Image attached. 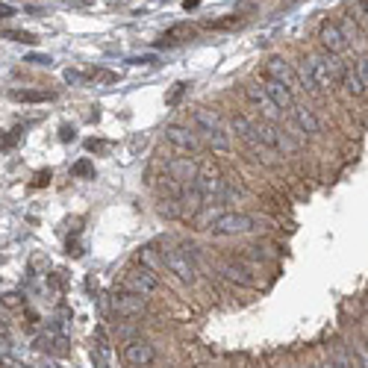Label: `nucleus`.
<instances>
[{"label":"nucleus","instance_id":"obj_1","mask_svg":"<svg viewBox=\"0 0 368 368\" xmlns=\"http://www.w3.org/2000/svg\"><path fill=\"white\" fill-rule=\"evenodd\" d=\"M303 68L309 74V83H313L316 94L318 91H330L345 74V65L339 56H330V53H309L303 60Z\"/></svg>","mask_w":368,"mask_h":368},{"label":"nucleus","instance_id":"obj_2","mask_svg":"<svg viewBox=\"0 0 368 368\" xmlns=\"http://www.w3.org/2000/svg\"><path fill=\"white\" fill-rule=\"evenodd\" d=\"M160 257H162V265L171 271L174 277H177L180 283L186 286H195L198 283V265L191 262V257L186 254V250L177 245V242H171V239H162L160 242Z\"/></svg>","mask_w":368,"mask_h":368},{"label":"nucleus","instance_id":"obj_3","mask_svg":"<svg viewBox=\"0 0 368 368\" xmlns=\"http://www.w3.org/2000/svg\"><path fill=\"white\" fill-rule=\"evenodd\" d=\"M262 227H268V221L247 216V212H221L209 224V230L216 236H242V233H254V230H262Z\"/></svg>","mask_w":368,"mask_h":368},{"label":"nucleus","instance_id":"obj_4","mask_svg":"<svg viewBox=\"0 0 368 368\" xmlns=\"http://www.w3.org/2000/svg\"><path fill=\"white\" fill-rule=\"evenodd\" d=\"M257 271H260V265L254 260H247V257H227V260L218 262V274L224 280H230V283L242 286V289H260L262 286V280L257 277Z\"/></svg>","mask_w":368,"mask_h":368},{"label":"nucleus","instance_id":"obj_5","mask_svg":"<svg viewBox=\"0 0 368 368\" xmlns=\"http://www.w3.org/2000/svg\"><path fill=\"white\" fill-rule=\"evenodd\" d=\"M160 289V277H157V271H150L145 265H133L124 271V277H121V292H133V295H153Z\"/></svg>","mask_w":368,"mask_h":368},{"label":"nucleus","instance_id":"obj_6","mask_svg":"<svg viewBox=\"0 0 368 368\" xmlns=\"http://www.w3.org/2000/svg\"><path fill=\"white\" fill-rule=\"evenodd\" d=\"M245 94H247V101L254 104L260 112H262V118L268 121V124H277L280 121V109H277V104L268 98V91H265V86H260L257 80H250V83H245Z\"/></svg>","mask_w":368,"mask_h":368},{"label":"nucleus","instance_id":"obj_7","mask_svg":"<svg viewBox=\"0 0 368 368\" xmlns=\"http://www.w3.org/2000/svg\"><path fill=\"white\" fill-rule=\"evenodd\" d=\"M112 313L118 318H142L147 313V298L133 292H118L112 298Z\"/></svg>","mask_w":368,"mask_h":368},{"label":"nucleus","instance_id":"obj_8","mask_svg":"<svg viewBox=\"0 0 368 368\" xmlns=\"http://www.w3.org/2000/svg\"><path fill=\"white\" fill-rule=\"evenodd\" d=\"M121 357H124V362L127 365H133V368H147L153 359H157V351H153V345L147 342V339H130V342H124V351H121Z\"/></svg>","mask_w":368,"mask_h":368},{"label":"nucleus","instance_id":"obj_9","mask_svg":"<svg viewBox=\"0 0 368 368\" xmlns=\"http://www.w3.org/2000/svg\"><path fill=\"white\" fill-rule=\"evenodd\" d=\"M198 171L201 165L191 160V157H174L165 162V174H168V180L171 183H177V186H189V183H195L198 177Z\"/></svg>","mask_w":368,"mask_h":368},{"label":"nucleus","instance_id":"obj_10","mask_svg":"<svg viewBox=\"0 0 368 368\" xmlns=\"http://www.w3.org/2000/svg\"><path fill=\"white\" fill-rule=\"evenodd\" d=\"M191 186L198 189V195H201L203 201H218V198H221V189H224V177H221L216 168H201Z\"/></svg>","mask_w":368,"mask_h":368},{"label":"nucleus","instance_id":"obj_11","mask_svg":"<svg viewBox=\"0 0 368 368\" xmlns=\"http://www.w3.org/2000/svg\"><path fill=\"white\" fill-rule=\"evenodd\" d=\"M265 77H271V80L283 83L289 91H295V89H298V74H295L292 62H286L283 56H271V60L265 62Z\"/></svg>","mask_w":368,"mask_h":368},{"label":"nucleus","instance_id":"obj_12","mask_svg":"<svg viewBox=\"0 0 368 368\" xmlns=\"http://www.w3.org/2000/svg\"><path fill=\"white\" fill-rule=\"evenodd\" d=\"M318 42H321L324 53H330V56H342L345 48H347V42H345V35H342L336 21H324L318 27Z\"/></svg>","mask_w":368,"mask_h":368},{"label":"nucleus","instance_id":"obj_13","mask_svg":"<svg viewBox=\"0 0 368 368\" xmlns=\"http://www.w3.org/2000/svg\"><path fill=\"white\" fill-rule=\"evenodd\" d=\"M165 139L174 145V147H180V150H191V153H198L201 150V135L198 133H191L189 127H180V124H174L165 130Z\"/></svg>","mask_w":368,"mask_h":368},{"label":"nucleus","instance_id":"obj_14","mask_svg":"<svg viewBox=\"0 0 368 368\" xmlns=\"http://www.w3.org/2000/svg\"><path fill=\"white\" fill-rule=\"evenodd\" d=\"M289 112H292V124H295L301 133H306V135H318V133H321L318 115H316L313 109H309V106H298V104H295Z\"/></svg>","mask_w":368,"mask_h":368},{"label":"nucleus","instance_id":"obj_15","mask_svg":"<svg viewBox=\"0 0 368 368\" xmlns=\"http://www.w3.org/2000/svg\"><path fill=\"white\" fill-rule=\"evenodd\" d=\"M262 86H265V91H268V98L277 104V109H280V112L295 106V94L289 91L283 83H277V80H271V77H265V83H262Z\"/></svg>","mask_w":368,"mask_h":368},{"label":"nucleus","instance_id":"obj_16","mask_svg":"<svg viewBox=\"0 0 368 368\" xmlns=\"http://www.w3.org/2000/svg\"><path fill=\"white\" fill-rule=\"evenodd\" d=\"M230 127H233V133L239 135V139H242L250 150L262 147V145H257V124L250 121V118H245V115H233V121H230Z\"/></svg>","mask_w":368,"mask_h":368},{"label":"nucleus","instance_id":"obj_17","mask_svg":"<svg viewBox=\"0 0 368 368\" xmlns=\"http://www.w3.org/2000/svg\"><path fill=\"white\" fill-rule=\"evenodd\" d=\"M191 121H195V127H198L201 133H209V130L224 127V124H221L218 109H212V106H201V109H195V115H191Z\"/></svg>","mask_w":368,"mask_h":368},{"label":"nucleus","instance_id":"obj_18","mask_svg":"<svg viewBox=\"0 0 368 368\" xmlns=\"http://www.w3.org/2000/svg\"><path fill=\"white\" fill-rule=\"evenodd\" d=\"M327 359L333 362V368H359L351 357V351H347V345L342 342H333V345H327Z\"/></svg>","mask_w":368,"mask_h":368},{"label":"nucleus","instance_id":"obj_19","mask_svg":"<svg viewBox=\"0 0 368 368\" xmlns=\"http://www.w3.org/2000/svg\"><path fill=\"white\" fill-rule=\"evenodd\" d=\"M203 139H206V145L216 150V153H230V150H233V139H230V133H227L224 127L203 133Z\"/></svg>","mask_w":368,"mask_h":368},{"label":"nucleus","instance_id":"obj_20","mask_svg":"<svg viewBox=\"0 0 368 368\" xmlns=\"http://www.w3.org/2000/svg\"><path fill=\"white\" fill-rule=\"evenodd\" d=\"M345 345H347V351H351L354 362H357L359 368H368V342H365L359 333H351V336L345 339Z\"/></svg>","mask_w":368,"mask_h":368},{"label":"nucleus","instance_id":"obj_21","mask_svg":"<svg viewBox=\"0 0 368 368\" xmlns=\"http://www.w3.org/2000/svg\"><path fill=\"white\" fill-rule=\"evenodd\" d=\"M342 86H345V91L351 94V98H362V94H365V89H362V83H359V77H357L354 68H345V74H342Z\"/></svg>","mask_w":368,"mask_h":368},{"label":"nucleus","instance_id":"obj_22","mask_svg":"<svg viewBox=\"0 0 368 368\" xmlns=\"http://www.w3.org/2000/svg\"><path fill=\"white\" fill-rule=\"evenodd\" d=\"M191 35H195V27L177 24V27H171V30L162 35V42H160V45H177V42H183V38H191Z\"/></svg>","mask_w":368,"mask_h":368},{"label":"nucleus","instance_id":"obj_23","mask_svg":"<svg viewBox=\"0 0 368 368\" xmlns=\"http://www.w3.org/2000/svg\"><path fill=\"white\" fill-rule=\"evenodd\" d=\"M354 18V24L359 27V30H365L368 33V0H354L351 4V12H347Z\"/></svg>","mask_w":368,"mask_h":368},{"label":"nucleus","instance_id":"obj_24","mask_svg":"<svg viewBox=\"0 0 368 368\" xmlns=\"http://www.w3.org/2000/svg\"><path fill=\"white\" fill-rule=\"evenodd\" d=\"M12 98H15V101H24V104H42V101H50L53 94H50V91H33V89H18V91H12Z\"/></svg>","mask_w":368,"mask_h":368},{"label":"nucleus","instance_id":"obj_25","mask_svg":"<svg viewBox=\"0 0 368 368\" xmlns=\"http://www.w3.org/2000/svg\"><path fill=\"white\" fill-rule=\"evenodd\" d=\"M139 265L150 268V271H160L165 268L162 265V257H160V250H153V247H142V254H139Z\"/></svg>","mask_w":368,"mask_h":368},{"label":"nucleus","instance_id":"obj_26","mask_svg":"<svg viewBox=\"0 0 368 368\" xmlns=\"http://www.w3.org/2000/svg\"><path fill=\"white\" fill-rule=\"evenodd\" d=\"M124 324H118L115 330H118V336L124 339V342H130V339H139V330H142V324L135 321V318H121Z\"/></svg>","mask_w":368,"mask_h":368},{"label":"nucleus","instance_id":"obj_27","mask_svg":"<svg viewBox=\"0 0 368 368\" xmlns=\"http://www.w3.org/2000/svg\"><path fill=\"white\" fill-rule=\"evenodd\" d=\"M157 209H160V216H165V218H183V212H180V203H177V198H174V195L162 198Z\"/></svg>","mask_w":368,"mask_h":368},{"label":"nucleus","instance_id":"obj_28","mask_svg":"<svg viewBox=\"0 0 368 368\" xmlns=\"http://www.w3.org/2000/svg\"><path fill=\"white\" fill-rule=\"evenodd\" d=\"M336 24H339V30H342V35H345V42H347V45L357 42V38H359V27L354 24V18H351V15H345L342 21H336Z\"/></svg>","mask_w":368,"mask_h":368},{"label":"nucleus","instance_id":"obj_29","mask_svg":"<svg viewBox=\"0 0 368 368\" xmlns=\"http://www.w3.org/2000/svg\"><path fill=\"white\" fill-rule=\"evenodd\" d=\"M354 71H357V77H359V83H362V89L368 91V60H365V56H362V60H357Z\"/></svg>","mask_w":368,"mask_h":368},{"label":"nucleus","instance_id":"obj_30","mask_svg":"<svg viewBox=\"0 0 368 368\" xmlns=\"http://www.w3.org/2000/svg\"><path fill=\"white\" fill-rule=\"evenodd\" d=\"M4 35L12 38V42H24V45H33V42H35V38H33L30 33H21V30H6Z\"/></svg>","mask_w":368,"mask_h":368},{"label":"nucleus","instance_id":"obj_31","mask_svg":"<svg viewBox=\"0 0 368 368\" xmlns=\"http://www.w3.org/2000/svg\"><path fill=\"white\" fill-rule=\"evenodd\" d=\"M74 174H77V177H89V174H94V168H91L89 160H80V162L74 165Z\"/></svg>","mask_w":368,"mask_h":368},{"label":"nucleus","instance_id":"obj_32","mask_svg":"<svg viewBox=\"0 0 368 368\" xmlns=\"http://www.w3.org/2000/svg\"><path fill=\"white\" fill-rule=\"evenodd\" d=\"M183 91H186V83H177V86H174V91L168 94V106H174V104H177V101L183 98Z\"/></svg>","mask_w":368,"mask_h":368},{"label":"nucleus","instance_id":"obj_33","mask_svg":"<svg viewBox=\"0 0 368 368\" xmlns=\"http://www.w3.org/2000/svg\"><path fill=\"white\" fill-rule=\"evenodd\" d=\"M4 306H9V309H18V306H21V295H18V292H9V295H4Z\"/></svg>","mask_w":368,"mask_h":368},{"label":"nucleus","instance_id":"obj_34","mask_svg":"<svg viewBox=\"0 0 368 368\" xmlns=\"http://www.w3.org/2000/svg\"><path fill=\"white\" fill-rule=\"evenodd\" d=\"M27 62H35V65H50V56H38V53H33Z\"/></svg>","mask_w":368,"mask_h":368},{"label":"nucleus","instance_id":"obj_35","mask_svg":"<svg viewBox=\"0 0 368 368\" xmlns=\"http://www.w3.org/2000/svg\"><path fill=\"white\" fill-rule=\"evenodd\" d=\"M65 80L68 83H83V74L80 71H65Z\"/></svg>","mask_w":368,"mask_h":368},{"label":"nucleus","instance_id":"obj_36","mask_svg":"<svg viewBox=\"0 0 368 368\" xmlns=\"http://www.w3.org/2000/svg\"><path fill=\"white\" fill-rule=\"evenodd\" d=\"M50 180V171H42V174H38V177H35V186H45Z\"/></svg>","mask_w":368,"mask_h":368},{"label":"nucleus","instance_id":"obj_37","mask_svg":"<svg viewBox=\"0 0 368 368\" xmlns=\"http://www.w3.org/2000/svg\"><path fill=\"white\" fill-rule=\"evenodd\" d=\"M60 135H62V142H71V139H74V127H62Z\"/></svg>","mask_w":368,"mask_h":368},{"label":"nucleus","instance_id":"obj_38","mask_svg":"<svg viewBox=\"0 0 368 368\" xmlns=\"http://www.w3.org/2000/svg\"><path fill=\"white\" fill-rule=\"evenodd\" d=\"M9 15H15V9L6 6V4H0V18H9Z\"/></svg>","mask_w":368,"mask_h":368},{"label":"nucleus","instance_id":"obj_39","mask_svg":"<svg viewBox=\"0 0 368 368\" xmlns=\"http://www.w3.org/2000/svg\"><path fill=\"white\" fill-rule=\"evenodd\" d=\"M183 6L186 9H195V6H201V0H183Z\"/></svg>","mask_w":368,"mask_h":368},{"label":"nucleus","instance_id":"obj_40","mask_svg":"<svg viewBox=\"0 0 368 368\" xmlns=\"http://www.w3.org/2000/svg\"><path fill=\"white\" fill-rule=\"evenodd\" d=\"M0 333H4V321H0Z\"/></svg>","mask_w":368,"mask_h":368},{"label":"nucleus","instance_id":"obj_41","mask_svg":"<svg viewBox=\"0 0 368 368\" xmlns=\"http://www.w3.org/2000/svg\"><path fill=\"white\" fill-rule=\"evenodd\" d=\"M362 339H365V342H368V330H365V336H362Z\"/></svg>","mask_w":368,"mask_h":368}]
</instances>
